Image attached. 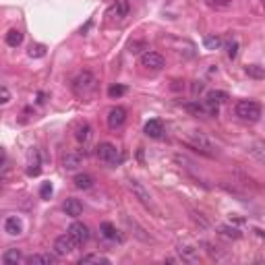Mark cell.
I'll list each match as a JSON object with an SVG mask.
<instances>
[{
    "instance_id": "cell-30",
    "label": "cell",
    "mask_w": 265,
    "mask_h": 265,
    "mask_svg": "<svg viewBox=\"0 0 265 265\" xmlns=\"http://www.w3.org/2000/svg\"><path fill=\"white\" fill-rule=\"evenodd\" d=\"M125 93H127V87H125V85H112V87L108 89V96H110L112 100H114V98H122Z\"/></svg>"
},
{
    "instance_id": "cell-20",
    "label": "cell",
    "mask_w": 265,
    "mask_h": 265,
    "mask_svg": "<svg viewBox=\"0 0 265 265\" xmlns=\"http://www.w3.org/2000/svg\"><path fill=\"white\" fill-rule=\"evenodd\" d=\"M73 183H75L77 188H81V191H87V188L93 186V176L91 174H77Z\"/></svg>"
},
{
    "instance_id": "cell-14",
    "label": "cell",
    "mask_w": 265,
    "mask_h": 265,
    "mask_svg": "<svg viewBox=\"0 0 265 265\" xmlns=\"http://www.w3.org/2000/svg\"><path fill=\"white\" fill-rule=\"evenodd\" d=\"M40 172H42V168H40V154H37V149H31L29 151V162H27V174L37 176Z\"/></svg>"
},
{
    "instance_id": "cell-13",
    "label": "cell",
    "mask_w": 265,
    "mask_h": 265,
    "mask_svg": "<svg viewBox=\"0 0 265 265\" xmlns=\"http://www.w3.org/2000/svg\"><path fill=\"white\" fill-rule=\"evenodd\" d=\"M145 135L151 137V139H159V137H164V125H162V120H149L145 122Z\"/></svg>"
},
{
    "instance_id": "cell-1",
    "label": "cell",
    "mask_w": 265,
    "mask_h": 265,
    "mask_svg": "<svg viewBox=\"0 0 265 265\" xmlns=\"http://www.w3.org/2000/svg\"><path fill=\"white\" fill-rule=\"evenodd\" d=\"M71 87H73V91H75V96H77V98H89L91 93L98 89V79H96V75H93V73L83 71V73H79L77 77L73 79Z\"/></svg>"
},
{
    "instance_id": "cell-33",
    "label": "cell",
    "mask_w": 265,
    "mask_h": 265,
    "mask_svg": "<svg viewBox=\"0 0 265 265\" xmlns=\"http://www.w3.org/2000/svg\"><path fill=\"white\" fill-rule=\"evenodd\" d=\"M129 48H131L132 54H137V52H141V48L145 50V48H147V44H145V42H131Z\"/></svg>"
},
{
    "instance_id": "cell-2",
    "label": "cell",
    "mask_w": 265,
    "mask_h": 265,
    "mask_svg": "<svg viewBox=\"0 0 265 265\" xmlns=\"http://www.w3.org/2000/svg\"><path fill=\"white\" fill-rule=\"evenodd\" d=\"M234 114L238 116L244 122H257L261 118V106L257 102H251V100H240L234 108Z\"/></svg>"
},
{
    "instance_id": "cell-16",
    "label": "cell",
    "mask_w": 265,
    "mask_h": 265,
    "mask_svg": "<svg viewBox=\"0 0 265 265\" xmlns=\"http://www.w3.org/2000/svg\"><path fill=\"white\" fill-rule=\"evenodd\" d=\"M23 261V253L19 251V249H6L2 253V263L4 265H17V263H21Z\"/></svg>"
},
{
    "instance_id": "cell-27",
    "label": "cell",
    "mask_w": 265,
    "mask_h": 265,
    "mask_svg": "<svg viewBox=\"0 0 265 265\" xmlns=\"http://www.w3.org/2000/svg\"><path fill=\"white\" fill-rule=\"evenodd\" d=\"M114 11L116 17H127L129 15V0H114Z\"/></svg>"
},
{
    "instance_id": "cell-7",
    "label": "cell",
    "mask_w": 265,
    "mask_h": 265,
    "mask_svg": "<svg viewBox=\"0 0 265 265\" xmlns=\"http://www.w3.org/2000/svg\"><path fill=\"white\" fill-rule=\"evenodd\" d=\"M141 66H145L147 71H162L166 66V60H164V56L158 52H145L141 56Z\"/></svg>"
},
{
    "instance_id": "cell-34",
    "label": "cell",
    "mask_w": 265,
    "mask_h": 265,
    "mask_svg": "<svg viewBox=\"0 0 265 265\" xmlns=\"http://www.w3.org/2000/svg\"><path fill=\"white\" fill-rule=\"evenodd\" d=\"M0 98H2V100H0L2 104H8V102H11V93H8V89H6V87L0 89Z\"/></svg>"
},
{
    "instance_id": "cell-23",
    "label": "cell",
    "mask_w": 265,
    "mask_h": 265,
    "mask_svg": "<svg viewBox=\"0 0 265 265\" xmlns=\"http://www.w3.org/2000/svg\"><path fill=\"white\" fill-rule=\"evenodd\" d=\"M247 75L253 79H265V66H259V64H249L247 69Z\"/></svg>"
},
{
    "instance_id": "cell-18",
    "label": "cell",
    "mask_w": 265,
    "mask_h": 265,
    "mask_svg": "<svg viewBox=\"0 0 265 265\" xmlns=\"http://www.w3.org/2000/svg\"><path fill=\"white\" fill-rule=\"evenodd\" d=\"M4 40H6V44L11 46V48H17V46L23 44V31L21 29H8L6 35H4Z\"/></svg>"
},
{
    "instance_id": "cell-35",
    "label": "cell",
    "mask_w": 265,
    "mask_h": 265,
    "mask_svg": "<svg viewBox=\"0 0 265 265\" xmlns=\"http://www.w3.org/2000/svg\"><path fill=\"white\" fill-rule=\"evenodd\" d=\"M232 2V0H212V4H215V6H228Z\"/></svg>"
},
{
    "instance_id": "cell-29",
    "label": "cell",
    "mask_w": 265,
    "mask_h": 265,
    "mask_svg": "<svg viewBox=\"0 0 265 265\" xmlns=\"http://www.w3.org/2000/svg\"><path fill=\"white\" fill-rule=\"evenodd\" d=\"M27 54H29V58H42V56L46 54V46L44 44H33Z\"/></svg>"
},
{
    "instance_id": "cell-22",
    "label": "cell",
    "mask_w": 265,
    "mask_h": 265,
    "mask_svg": "<svg viewBox=\"0 0 265 265\" xmlns=\"http://www.w3.org/2000/svg\"><path fill=\"white\" fill-rule=\"evenodd\" d=\"M205 100H207V102H213V104H217V106H220L222 102L228 100V93H226V91H217V89H215V91H207Z\"/></svg>"
},
{
    "instance_id": "cell-26",
    "label": "cell",
    "mask_w": 265,
    "mask_h": 265,
    "mask_svg": "<svg viewBox=\"0 0 265 265\" xmlns=\"http://www.w3.org/2000/svg\"><path fill=\"white\" fill-rule=\"evenodd\" d=\"M217 230H220V234L222 236H226V238H240V232L236 230V228H230V226H226V224H222V226H217Z\"/></svg>"
},
{
    "instance_id": "cell-28",
    "label": "cell",
    "mask_w": 265,
    "mask_h": 265,
    "mask_svg": "<svg viewBox=\"0 0 265 265\" xmlns=\"http://www.w3.org/2000/svg\"><path fill=\"white\" fill-rule=\"evenodd\" d=\"M203 44H205V48L207 50H217L222 46V40L217 35H207L205 40H203Z\"/></svg>"
},
{
    "instance_id": "cell-32",
    "label": "cell",
    "mask_w": 265,
    "mask_h": 265,
    "mask_svg": "<svg viewBox=\"0 0 265 265\" xmlns=\"http://www.w3.org/2000/svg\"><path fill=\"white\" fill-rule=\"evenodd\" d=\"M226 52H228L230 58H236V54H238V42H236V40H230L228 44H226Z\"/></svg>"
},
{
    "instance_id": "cell-21",
    "label": "cell",
    "mask_w": 265,
    "mask_h": 265,
    "mask_svg": "<svg viewBox=\"0 0 265 265\" xmlns=\"http://www.w3.org/2000/svg\"><path fill=\"white\" fill-rule=\"evenodd\" d=\"M75 137H77L79 143H87V141L91 139V127L87 125V122H83V125H79L77 132H75Z\"/></svg>"
},
{
    "instance_id": "cell-36",
    "label": "cell",
    "mask_w": 265,
    "mask_h": 265,
    "mask_svg": "<svg viewBox=\"0 0 265 265\" xmlns=\"http://www.w3.org/2000/svg\"><path fill=\"white\" fill-rule=\"evenodd\" d=\"M199 91H203V83H195L193 85V93H199Z\"/></svg>"
},
{
    "instance_id": "cell-9",
    "label": "cell",
    "mask_w": 265,
    "mask_h": 265,
    "mask_svg": "<svg viewBox=\"0 0 265 265\" xmlns=\"http://www.w3.org/2000/svg\"><path fill=\"white\" fill-rule=\"evenodd\" d=\"M69 234H71L79 244L87 242V240H89V236H91V234H89V228H87L85 224H81V222H73V224L69 226Z\"/></svg>"
},
{
    "instance_id": "cell-8",
    "label": "cell",
    "mask_w": 265,
    "mask_h": 265,
    "mask_svg": "<svg viewBox=\"0 0 265 265\" xmlns=\"http://www.w3.org/2000/svg\"><path fill=\"white\" fill-rule=\"evenodd\" d=\"M125 122H127V110L125 108H120V106L110 108V112H108V127L110 129H120Z\"/></svg>"
},
{
    "instance_id": "cell-3",
    "label": "cell",
    "mask_w": 265,
    "mask_h": 265,
    "mask_svg": "<svg viewBox=\"0 0 265 265\" xmlns=\"http://www.w3.org/2000/svg\"><path fill=\"white\" fill-rule=\"evenodd\" d=\"M186 143L191 145L195 151H199V154H203V156H207V158H213V156L217 154V151H215V145L203 135V132H197V131L188 132Z\"/></svg>"
},
{
    "instance_id": "cell-31",
    "label": "cell",
    "mask_w": 265,
    "mask_h": 265,
    "mask_svg": "<svg viewBox=\"0 0 265 265\" xmlns=\"http://www.w3.org/2000/svg\"><path fill=\"white\" fill-rule=\"evenodd\" d=\"M52 193H54L52 183H44V185L40 186V197H42V199H50V197H52Z\"/></svg>"
},
{
    "instance_id": "cell-24",
    "label": "cell",
    "mask_w": 265,
    "mask_h": 265,
    "mask_svg": "<svg viewBox=\"0 0 265 265\" xmlns=\"http://www.w3.org/2000/svg\"><path fill=\"white\" fill-rule=\"evenodd\" d=\"M87 263H104V265H108L110 259L102 257V255H85V257L79 259V265H87Z\"/></svg>"
},
{
    "instance_id": "cell-25",
    "label": "cell",
    "mask_w": 265,
    "mask_h": 265,
    "mask_svg": "<svg viewBox=\"0 0 265 265\" xmlns=\"http://www.w3.org/2000/svg\"><path fill=\"white\" fill-rule=\"evenodd\" d=\"M249 154H251L255 159H259L261 164H265V147H263V145H259V143L251 145V147H249Z\"/></svg>"
},
{
    "instance_id": "cell-15",
    "label": "cell",
    "mask_w": 265,
    "mask_h": 265,
    "mask_svg": "<svg viewBox=\"0 0 265 265\" xmlns=\"http://www.w3.org/2000/svg\"><path fill=\"white\" fill-rule=\"evenodd\" d=\"M64 212L66 215H71V217H79L83 213V205L79 199H66L64 201Z\"/></svg>"
},
{
    "instance_id": "cell-12",
    "label": "cell",
    "mask_w": 265,
    "mask_h": 265,
    "mask_svg": "<svg viewBox=\"0 0 265 265\" xmlns=\"http://www.w3.org/2000/svg\"><path fill=\"white\" fill-rule=\"evenodd\" d=\"M176 253L181 255V259H183L185 263H193V265L199 263V251L193 249V247H188V244H178Z\"/></svg>"
},
{
    "instance_id": "cell-10",
    "label": "cell",
    "mask_w": 265,
    "mask_h": 265,
    "mask_svg": "<svg viewBox=\"0 0 265 265\" xmlns=\"http://www.w3.org/2000/svg\"><path fill=\"white\" fill-rule=\"evenodd\" d=\"M4 232H6L8 236H19V234H23V222H21V217L8 215L6 220H4Z\"/></svg>"
},
{
    "instance_id": "cell-11",
    "label": "cell",
    "mask_w": 265,
    "mask_h": 265,
    "mask_svg": "<svg viewBox=\"0 0 265 265\" xmlns=\"http://www.w3.org/2000/svg\"><path fill=\"white\" fill-rule=\"evenodd\" d=\"M27 265H56L58 259L56 255H50V253H40V255H31V257L25 259Z\"/></svg>"
},
{
    "instance_id": "cell-4",
    "label": "cell",
    "mask_w": 265,
    "mask_h": 265,
    "mask_svg": "<svg viewBox=\"0 0 265 265\" xmlns=\"http://www.w3.org/2000/svg\"><path fill=\"white\" fill-rule=\"evenodd\" d=\"M96 154H98V158L102 159L104 164L116 166V164H120V162H122V154L118 151V147H116L114 143H108V141H104V143H100V145H98Z\"/></svg>"
},
{
    "instance_id": "cell-19",
    "label": "cell",
    "mask_w": 265,
    "mask_h": 265,
    "mask_svg": "<svg viewBox=\"0 0 265 265\" xmlns=\"http://www.w3.org/2000/svg\"><path fill=\"white\" fill-rule=\"evenodd\" d=\"M81 166V156L79 154H66L62 158V168L64 170H77Z\"/></svg>"
},
{
    "instance_id": "cell-17",
    "label": "cell",
    "mask_w": 265,
    "mask_h": 265,
    "mask_svg": "<svg viewBox=\"0 0 265 265\" xmlns=\"http://www.w3.org/2000/svg\"><path fill=\"white\" fill-rule=\"evenodd\" d=\"M100 232H102V236H104L106 240H120V234H118V230H116V226L110 224V222H104V224L100 226Z\"/></svg>"
},
{
    "instance_id": "cell-5",
    "label": "cell",
    "mask_w": 265,
    "mask_h": 265,
    "mask_svg": "<svg viewBox=\"0 0 265 265\" xmlns=\"http://www.w3.org/2000/svg\"><path fill=\"white\" fill-rule=\"evenodd\" d=\"M129 188L132 191V195H135V197L139 199V203L143 205L145 210L158 213V207H156V203H154V199H151L149 191H147V188H145L143 185H141L139 181H135V178H131V181H129Z\"/></svg>"
},
{
    "instance_id": "cell-6",
    "label": "cell",
    "mask_w": 265,
    "mask_h": 265,
    "mask_svg": "<svg viewBox=\"0 0 265 265\" xmlns=\"http://www.w3.org/2000/svg\"><path fill=\"white\" fill-rule=\"evenodd\" d=\"M77 247H79V242L75 240L69 232L62 234V236H58V238L54 240V253L60 255V257H64V255H71Z\"/></svg>"
},
{
    "instance_id": "cell-37",
    "label": "cell",
    "mask_w": 265,
    "mask_h": 265,
    "mask_svg": "<svg viewBox=\"0 0 265 265\" xmlns=\"http://www.w3.org/2000/svg\"><path fill=\"white\" fill-rule=\"evenodd\" d=\"M263 6H265V0H263Z\"/></svg>"
}]
</instances>
